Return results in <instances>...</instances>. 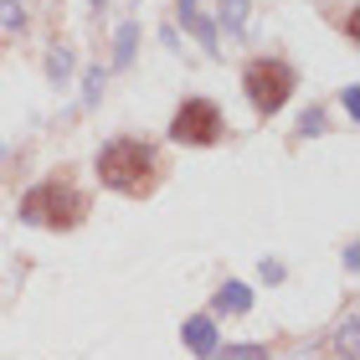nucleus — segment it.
I'll list each match as a JSON object with an SVG mask.
<instances>
[{
    "label": "nucleus",
    "mask_w": 360,
    "mask_h": 360,
    "mask_svg": "<svg viewBox=\"0 0 360 360\" xmlns=\"http://www.w3.org/2000/svg\"><path fill=\"white\" fill-rule=\"evenodd\" d=\"M93 170H98V180H103L108 191L134 195V201L155 195V186L165 180V165H160L155 144H150V139H134V134L108 139L103 150H98V165H93Z\"/></svg>",
    "instance_id": "f257e3e1"
},
{
    "label": "nucleus",
    "mask_w": 360,
    "mask_h": 360,
    "mask_svg": "<svg viewBox=\"0 0 360 360\" xmlns=\"http://www.w3.org/2000/svg\"><path fill=\"white\" fill-rule=\"evenodd\" d=\"M88 211H93V201L72 186V180H62V175L41 180V186H31L21 195V221L52 226V232H72V226H83Z\"/></svg>",
    "instance_id": "f03ea898"
},
{
    "label": "nucleus",
    "mask_w": 360,
    "mask_h": 360,
    "mask_svg": "<svg viewBox=\"0 0 360 360\" xmlns=\"http://www.w3.org/2000/svg\"><path fill=\"white\" fill-rule=\"evenodd\" d=\"M242 93H248V103L257 108V119H273L293 98V68L283 57H252L248 68H242Z\"/></svg>",
    "instance_id": "7ed1b4c3"
},
{
    "label": "nucleus",
    "mask_w": 360,
    "mask_h": 360,
    "mask_svg": "<svg viewBox=\"0 0 360 360\" xmlns=\"http://www.w3.org/2000/svg\"><path fill=\"white\" fill-rule=\"evenodd\" d=\"M221 134H226V119L211 98H186L170 119V139L191 144V150H211V144H221Z\"/></svg>",
    "instance_id": "20e7f679"
},
{
    "label": "nucleus",
    "mask_w": 360,
    "mask_h": 360,
    "mask_svg": "<svg viewBox=\"0 0 360 360\" xmlns=\"http://www.w3.org/2000/svg\"><path fill=\"white\" fill-rule=\"evenodd\" d=\"M186 345H191L195 355H217V324L201 319V314L186 319Z\"/></svg>",
    "instance_id": "39448f33"
},
{
    "label": "nucleus",
    "mask_w": 360,
    "mask_h": 360,
    "mask_svg": "<svg viewBox=\"0 0 360 360\" xmlns=\"http://www.w3.org/2000/svg\"><path fill=\"white\" fill-rule=\"evenodd\" d=\"M248 304H252V288L248 283H226L221 299H217V309H248Z\"/></svg>",
    "instance_id": "423d86ee"
},
{
    "label": "nucleus",
    "mask_w": 360,
    "mask_h": 360,
    "mask_svg": "<svg viewBox=\"0 0 360 360\" xmlns=\"http://www.w3.org/2000/svg\"><path fill=\"white\" fill-rule=\"evenodd\" d=\"M211 360H268V350H263V345H248V350H217Z\"/></svg>",
    "instance_id": "0eeeda50"
},
{
    "label": "nucleus",
    "mask_w": 360,
    "mask_h": 360,
    "mask_svg": "<svg viewBox=\"0 0 360 360\" xmlns=\"http://www.w3.org/2000/svg\"><path fill=\"white\" fill-rule=\"evenodd\" d=\"M340 355H355V324H345V330H340Z\"/></svg>",
    "instance_id": "6e6552de"
}]
</instances>
